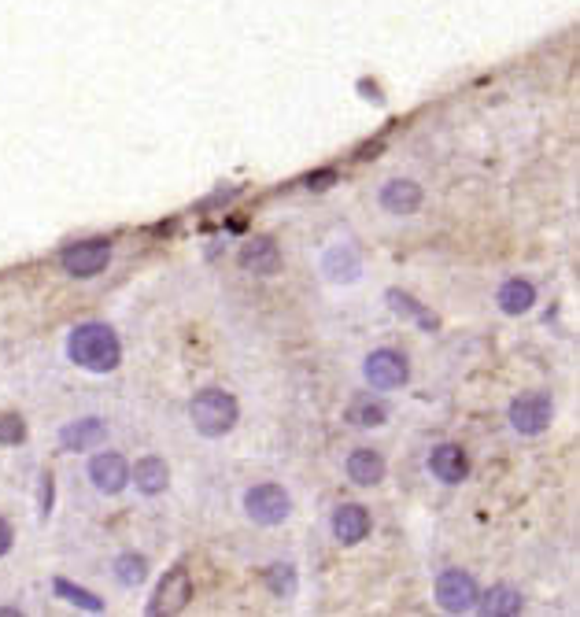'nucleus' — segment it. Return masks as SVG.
<instances>
[{
	"mask_svg": "<svg viewBox=\"0 0 580 617\" xmlns=\"http://www.w3.org/2000/svg\"><path fill=\"white\" fill-rule=\"evenodd\" d=\"M67 355L74 366H82L89 374H111L122 363L119 333L108 322H82L67 337Z\"/></svg>",
	"mask_w": 580,
	"mask_h": 617,
	"instance_id": "nucleus-1",
	"label": "nucleus"
},
{
	"mask_svg": "<svg viewBox=\"0 0 580 617\" xmlns=\"http://www.w3.org/2000/svg\"><path fill=\"white\" fill-rule=\"evenodd\" d=\"M189 418H193L196 433L207 436V440H218V436H226L237 425L241 418V407L233 400L230 392H222V388H204V392H196L193 403H189Z\"/></svg>",
	"mask_w": 580,
	"mask_h": 617,
	"instance_id": "nucleus-2",
	"label": "nucleus"
},
{
	"mask_svg": "<svg viewBox=\"0 0 580 617\" xmlns=\"http://www.w3.org/2000/svg\"><path fill=\"white\" fill-rule=\"evenodd\" d=\"M244 514L255 521V525H263V529H274L281 521L292 514V499L289 492L281 488V484L266 481V484H255L244 492Z\"/></svg>",
	"mask_w": 580,
	"mask_h": 617,
	"instance_id": "nucleus-3",
	"label": "nucleus"
},
{
	"mask_svg": "<svg viewBox=\"0 0 580 617\" xmlns=\"http://www.w3.org/2000/svg\"><path fill=\"white\" fill-rule=\"evenodd\" d=\"M363 377L366 385L377 388V392H396L411 381V363L399 348H377L366 355L363 363Z\"/></svg>",
	"mask_w": 580,
	"mask_h": 617,
	"instance_id": "nucleus-4",
	"label": "nucleus"
},
{
	"mask_svg": "<svg viewBox=\"0 0 580 617\" xmlns=\"http://www.w3.org/2000/svg\"><path fill=\"white\" fill-rule=\"evenodd\" d=\"M111 263V241L93 237V241H74L60 252V267L71 278H97Z\"/></svg>",
	"mask_w": 580,
	"mask_h": 617,
	"instance_id": "nucleus-5",
	"label": "nucleus"
},
{
	"mask_svg": "<svg viewBox=\"0 0 580 617\" xmlns=\"http://www.w3.org/2000/svg\"><path fill=\"white\" fill-rule=\"evenodd\" d=\"M189 599H193V581H189V569L174 566L163 573V581L156 584V592H152V599H148L145 614L152 617H170L178 614V610H185L189 606Z\"/></svg>",
	"mask_w": 580,
	"mask_h": 617,
	"instance_id": "nucleus-6",
	"label": "nucleus"
},
{
	"mask_svg": "<svg viewBox=\"0 0 580 617\" xmlns=\"http://www.w3.org/2000/svg\"><path fill=\"white\" fill-rule=\"evenodd\" d=\"M555 422V403L547 392H521L518 400L510 403V425L521 436H540L547 425Z\"/></svg>",
	"mask_w": 580,
	"mask_h": 617,
	"instance_id": "nucleus-7",
	"label": "nucleus"
},
{
	"mask_svg": "<svg viewBox=\"0 0 580 617\" xmlns=\"http://www.w3.org/2000/svg\"><path fill=\"white\" fill-rule=\"evenodd\" d=\"M477 581H473L466 569H448V573H440V581H436V603L440 610H448V614H466L477 606Z\"/></svg>",
	"mask_w": 580,
	"mask_h": 617,
	"instance_id": "nucleus-8",
	"label": "nucleus"
},
{
	"mask_svg": "<svg viewBox=\"0 0 580 617\" xmlns=\"http://www.w3.org/2000/svg\"><path fill=\"white\" fill-rule=\"evenodd\" d=\"M89 481L104 496H119L122 488L130 484V466H126L119 451H100V455L89 459Z\"/></svg>",
	"mask_w": 580,
	"mask_h": 617,
	"instance_id": "nucleus-9",
	"label": "nucleus"
},
{
	"mask_svg": "<svg viewBox=\"0 0 580 617\" xmlns=\"http://www.w3.org/2000/svg\"><path fill=\"white\" fill-rule=\"evenodd\" d=\"M370 529H374V521H370V510L363 503H344V507L333 510V536L344 547L363 544L366 536H370Z\"/></svg>",
	"mask_w": 580,
	"mask_h": 617,
	"instance_id": "nucleus-10",
	"label": "nucleus"
},
{
	"mask_svg": "<svg viewBox=\"0 0 580 617\" xmlns=\"http://www.w3.org/2000/svg\"><path fill=\"white\" fill-rule=\"evenodd\" d=\"M429 473L444 484H462L470 477V455L459 444H436L429 451Z\"/></svg>",
	"mask_w": 580,
	"mask_h": 617,
	"instance_id": "nucleus-11",
	"label": "nucleus"
},
{
	"mask_svg": "<svg viewBox=\"0 0 580 617\" xmlns=\"http://www.w3.org/2000/svg\"><path fill=\"white\" fill-rule=\"evenodd\" d=\"M322 278L337 281V285H351V281L363 278V259L351 244H333L322 255Z\"/></svg>",
	"mask_w": 580,
	"mask_h": 617,
	"instance_id": "nucleus-12",
	"label": "nucleus"
},
{
	"mask_svg": "<svg viewBox=\"0 0 580 617\" xmlns=\"http://www.w3.org/2000/svg\"><path fill=\"white\" fill-rule=\"evenodd\" d=\"M237 263H241V270L255 274V278H270V274H278L281 270V252L270 237H255V241H248L241 248Z\"/></svg>",
	"mask_w": 580,
	"mask_h": 617,
	"instance_id": "nucleus-13",
	"label": "nucleus"
},
{
	"mask_svg": "<svg viewBox=\"0 0 580 617\" xmlns=\"http://www.w3.org/2000/svg\"><path fill=\"white\" fill-rule=\"evenodd\" d=\"M381 207L388 215H414L422 207V185L411 182V178H392L381 189Z\"/></svg>",
	"mask_w": 580,
	"mask_h": 617,
	"instance_id": "nucleus-14",
	"label": "nucleus"
},
{
	"mask_svg": "<svg viewBox=\"0 0 580 617\" xmlns=\"http://www.w3.org/2000/svg\"><path fill=\"white\" fill-rule=\"evenodd\" d=\"M351 484H363V488H374V484L385 481V459L377 455L374 448H355L344 462Z\"/></svg>",
	"mask_w": 580,
	"mask_h": 617,
	"instance_id": "nucleus-15",
	"label": "nucleus"
},
{
	"mask_svg": "<svg viewBox=\"0 0 580 617\" xmlns=\"http://www.w3.org/2000/svg\"><path fill=\"white\" fill-rule=\"evenodd\" d=\"M104 436H108V429H104L100 418H78V422H67L60 429V448L63 451H89V448H97Z\"/></svg>",
	"mask_w": 580,
	"mask_h": 617,
	"instance_id": "nucleus-16",
	"label": "nucleus"
},
{
	"mask_svg": "<svg viewBox=\"0 0 580 617\" xmlns=\"http://www.w3.org/2000/svg\"><path fill=\"white\" fill-rule=\"evenodd\" d=\"M521 606H525V599H521L518 588H510V584H496V588H488V592L477 595V610L488 617H514L521 614Z\"/></svg>",
	"mask_w": 580,
	"mask_h": 617,
	"instance_id": "nucleus-17",
	"label": "nucleus"
},
{
	"mask_svg": "<svg viewBox=\"0 0 580 617\" xmlns=\"http://www.w3.org/2000/svg\"><path fill=\"white\" fill-rule=\"evenodd\" d=\"M130 481L137 484L141 496H159V492H167V484H170L167 462L156 459V455H148V459H141L130 470Z\"/></svg>",
	"mask_w": 580,
	"mask_h": 617,
	"instance_id": "nucleus-18",
	"label": "nucleus"
},
{
	"mask_svg": "<svg viewBox=\"0 0 580 617\" xmlns=\"http://www.w3.org/2000/svg\"><path fill=\"white\" fill-rule=\"evenodd\" d=\"M496 303L499 311H507V315H525V311H532V303H536V289L525 278H507L499 285Z\"/></svg>",
	"mask_w": 580,
	"mask_h": 617,
	"instance_id": "nucleus-19",
	"label": "nucleus"
},
{
	"mask_svg": "<svg viewBox=\"0 0 580 617\" xmlns=\"http://www.w3.org/2000/svg\"><path fill=\"white\" fill-rule=\"evenodd\" d=\"M348 422L359 425V429H377V425L388 422V403L377 400L374 392H359V396L348 403Z\"/></svg>",
	"mask_w": 580,
	"mask_h": 617,
	"instance_id": "nucleus-20",
	"label": "nucleus"
},
{
	"mask_svg": "<svg viewBox=\"0 0 580 617\" xmlns=\"http://www.w3.org/2000/svg\"><path fill=\"white\" fill-rule=\"evenodd\" d=\"M385 300L392 303V311H396V315H403V318H411V322H418V326H422L425 333H433V329H436V315H433V311H425L422 303L414 300V296H407L403 289H388Z\"/></svg>",
	"mask_w": 580,
	"mask_h": 617,
	"instance_id": "nucleus-21",
	"label": "nucleus"
},
{
	"mask_svg": "<svg viewBox=\"0 0 580 617\" xmlns=\"http://www.w3.org/2000/svg\"><path fill=\"white\" fill-rule=\"evenodd\" d=\"M52 592L60 595V599H67L71 606H78V610H89V614H104V599L93 592H85V588H78V584L63 581V577H56L52 581Z\"/></svg>",
	"mask_w": 580,
	"mask_h": 617,
	"instance_id": "nucleus-22",
	"label": "nucleus"
},
{
	"mask_svg": "<svg viewBox=\"0 0 580 617\" xmlns=\"http://www.w3.org/2000/svg\"><path fill=\"white\" fill-rule=\"evenodd\" d=\"M115 577H119V584H126V588H141V584L148 581V562L145 555H119L115 558Z\"/></svg>",
	"mask_w": 580,
	"mask_h": 617,
	"instance_id": "nucleus-23",
	"label": "nucleus"
},
{
	"mask_svg": "<svg viewBox=\"0 0 580 617\" xmlns=\"http://www.w3.org/2000/svg\"><path fill=\"white\" fill-rule=\"evenodd\" d=\"M266 588L278 595V599H289L296 592V566L289 562H278V566L266 569Z\"/></svg>",
	"mask_w": 580,
	"mask_h": 617,
	"instance_id": "nucleus-24",
	"label": "nucleus"
},
{
	"mask_svg": "<svg viewBox=\"0 0 580 617\" xmlns=\"http://www.w3.org/2000/svg\"><path fill=\"white\" fill-rule=\"evenodd\" d=\"M26 422L19 414H0V444H23Z\"/></svg>",
	"mask_w": 580,
	"mask_h": 617,
	"instance_id": "nucleus-25",
	"label": "nucleus"
},
{
	"mask_svg": "<svg viewBox=\"0 0 580 617\" xmlns=\"http://www.w3.org/2000/svg\"><path fill=\"white\" fill-rule=\"evenodd\" d=\"M337 182V170L329 167V170H315V174H307V178H303V185H307V189H329V185Z\"/></svg>",
	"mask_w": 580,
	"mask_h": 617,
	"instance_id": "nucleus-26",
	"label": "nucleus"
},
{
	"mask_svg": "<svg viewBox=\"0 0 580 617\" xmlns=\"http://www.w3.org/2000/svg\"><path fill=\"white\" fill-rule=\"evenodd\" d=\"M12 544H15L12 521H8V518H0V558H4V555H8V551H12Z\"/></svg>",
	"mask_w": 580,
	"mask_h": 617,
	"instance_id": "nucleus-27",
	"label": "nucleus"
},
{
	"mask_svg": "<svg viewBox=\"0 0 580 617\" xmlns=\"http://www.w3.org/2000/svg\"><path fill=\"white\" fill-rule=\"evenodd\" d=\"M41 510H45V514L52 510V473L41 477Z\"/></svg>",
	"mask_w": 580,
	"mask_h": 617,
	"instance_id": "nucleus-28",
	"label": "nucleus"
}]
</instances>
